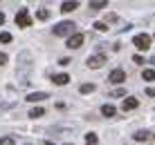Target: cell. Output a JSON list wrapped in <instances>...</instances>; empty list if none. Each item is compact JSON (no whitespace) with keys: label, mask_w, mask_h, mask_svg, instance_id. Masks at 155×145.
Returning <instances> with one entry per match:
<instances>
[{"label":"cell","mask_w":155,"mask_h":145,"mask_svg":"<svg viewBox=\"0 0 155 145\" xmlns=\"http://www.w3.org/2000/svg\"><path fill=\"white\" fill-rule=\"evenodd\" d=\"M74 31H77V25L72 23V20H63V23H58L54 27V36H74Z\"/></svg>","instance_id":"cell-1"},{"label":"cell","mask_w":155,"mask_h":145,"mask_svg":"<svg viewBox=\"0 0 155 145\" xmlns=\"http://www.w3.org/2000/svg\"><path fill=\"white\" fill-rule=\"evenodd\" d=\"M133 45H135L137 49H148V47H151V36L148 34H137L135 38H133Z\"/></svg>","instance_id":"cell-2"},{"label":"cell","mask_w":155,"mask_h":145,"mask_svg":"<svg viewBox=\"0 0 155 145\" xmlns=\"http://www.w3.org/2000/svg\"><path fill=\"white\" fill-rule=\"evenodd\" d=\"M16 25L18 27H31V18L27 14V9H18V14H16Z\"/></svg>","instance_id":"cell-3"},{"label":"cell","mask_w":155,"mask_h":145,"mask_svg":"<svg viewBox=\"0 0 155 145\" xmlns=\"http://www.w3.org/2000/svg\"><path fill=\"white\" fill-rule=\"evenodd\" d=\"M104 63H106V56H104V54H94V56L88 58V67H92V69H99Z\"/></svg>","instance_id":"cell-4"},{"label":"cell","mask_w":155,"mask_h":145,"mask_svg":"<svg viewBox=\"0 0 155 145\" xmlns=\"http://www.w3.org/2000/svg\"><path fill=\"white\" fill-rule=\"evenodd\" d=\"M108 80H110V83H124V80H126V72H124V69H113L110 76H108Z\"/></svg>","instance_id":"cell-5"},{"label":"cell","mask_w":155,"mask_h":145,"mask_svg":"<svg viewBox=\"0 0 155 145\" xmlns=\"http://www.w3.org/2000/svg\"><path fill=\"white\" fill-rule=\"evenodd\" d=\"M83 34H74L72 38H68V47H70V49H79V47L83 45Z\"/></svg>","instance_id":"cell-6"},{"label":"cell","mask_w":155,"mask_h":145,"mask_svg":"<svg viewBox=\"0 0 155 145\" xmlns=\"http://www.w3.org/2000/svg\"><path fill=\"white\" fill-rule=\"evenodd\" d=\"M45 98H50V94H45V92H34V94L27 96L29 103H41V100H45Z\"/></svg>","instance_id":"cell-7"},{"label":"cell","mask_w":155,"mask_h":145,"mask_svg":"<svg viewBox=\"0 0 155 145\" xmlns=\"http://www.w3.org/2000/svg\"><path fill=\"white\" fill-rule=\"evenodd\" d=\"M137 105H140V100H137V98H126L121 107H124V112H126V110H135Z\"/></svg>","instance_id":"cell-8"},{"label":"cell","mask_w":155,"mask_h":145,"mask_svg":"<svg viewBox=\"0 0 155 145\" xmlns=\"http://www.w3.org/2000/svg\"><path fill=\"white\" fill-rule=\"evenodd\" d=\"M68 80H70V76H68V74H56V76L52 78V83H56V85H65Z\"/></svg>","instance_id":"cell-9"},{"label":"cell","mask_w":155,"mask_h":145,"mask_svg":"<svg viewBox=\"0 0 155 145\" xmlns=\"http://www.w3.org/2000/svg\"><path fill=\"white\" fill-rule=\"evenodd\" d=\"M104 7H108V2H106V0H92V2H90V9H92V11L104 9Z\"/></svg>","instance_id":"cell-10"},{"label":"cell","mask_w":155,"mask_h":145,"mask_svg":"<svg viewBox=\"0 0 155 145\" xmlns=\"http://www.w3.org/2000/svg\"><path fill=\"white\" fill-rule=\"evenodd\" d=\"M77 7H79V2H63V5H61V11L70 14V11H74Z\"/></svg>","instance_id":"cell-11"},{"label":"cell","mask_w":155,"mask_h":145,"mask_svg":"<svg viewBox=\"0 0 155 145\" xmlns=\"http://www.w3.org/2000/svg\"><path fill=\"white\" fill-rule=\"evenodd\" d=\"M115 107L113 105H104V107H101V114H104V116H115Z\"/></svg>","instance_id":"cell-12"},{"label":"cell","mask_w":155,"mask_h":145,"mask_svg":"<svg viewBox=\"0 0 155 145\" xmlns=\"http://www.w3.org/2000/svg\"><path fill=\"white\" fill-rule=\"evenodd\" d=\"M94 92V85L92 83H83L81 85V94H92Z\"/></svg>","instance_id":"cell-13"},{"label":"cell","mask_w":155,"mask_h":145,"mask_svg":"<svg viewBox=\"0 0 155 145\" xmlns=\"http://www.w3.org/2000/svg\"><path fill=\"white\" fill-rule=\"evenodd\" d=\"M85 145H97V134H85Z\"/></svg>","instance_id":"cell-14"},{"label":"cell","mask_w":155,"mask_h":145,"mask_svg":"<svg viewBox=\"0 0 155 145\" xmlns=\"http://www.w3.org/2000/svg\"><path fill=\"white\" fill-rule=\"evenodd\" d=\"M43 114H45V110H43V107H34V110L29 112L31 119H38V116H43Z\"/></svg>","instance_id":"cell-15"},{"label":"cell","mask_w":155,"mask_h":145,"mask_svg":"<svg viewBox=\"0 0 155 145\" xmlns=\"http://www.w3.org/2000/svg\"><path fill=\"white\" fill-rule=\"evenodd\" d=\"M36 18L38 20H47L50 18V11H47V9H38V11H36Z\"/></svg>","instance_id":"cell-16"},{"label":"cell","mask_w":155,"mask_h":145,"mask_svg":"<svg viewBox=\"0 0 155 145\" xmlns=\"http://www.w3.org/2000/svg\"><path fill=\"white\" fill-rule=\"evenodd\" d=\"M144 80H155V69H144Z\"/></svg>","instance_id":"cell-17"},{"label":"cell","mask_w":155,"mask_h":145,"mask_svg":"<svg viewBox=\"0 0 155 145\" xmlns=\"http://www.w3.org/2000/svg\"><path fill=\"white\" fill-rule=\"evenodd\" d=\"M0 42H12V34H9V31H2V34H0Z\"/></svg>","instance_id":"cell-18"},{"label":"cell","mask_w":155,"mask_h":145,"mask_svg":"<svg viewBox=\"0 0 155 145\" xmlns=\"http://www.w3.org/2000/svg\"><path fill=\"white\" fill-rule=\"evenodd\" d=\"M133 138H135V141H146V138H148V132H137Z\"/></svg>","instance_id":"cell-19"},{"label":"cell","mask_w":155,"mask_h":145,"mask_svg":"<svg viewBox=\"0 0 155 145\" xmlns=\"http://www.w3.org/2000/svg\"><path fill=\"white\" fill-rule=\"evenodd\" d=\"M0 145H14V138H12V136H5V138H0Z\"/></svg>","instance_id":"cell-20"},{"label":"cell","mask_w":155,"mask_h":145,"mask_svg":"<svg viewBox=\"0 0 155 145\" xmlns=\"http://www.w3.org/2000/svg\"><path fill=\"white\" fill-rule=\"evenodd\" d=\"M92 27H94V29H97V31H106V29H108V27H106L104 23H94Z\"/></svg>","instance_id":"cell-21"},{"label":"cell","mask_w":155,"mask_h":145,"mask_svg":"<svg viewBox=\"0 0 155 145\" xmlns=\"http://www.w3.org/2000/svg\"><path fill=\"white\" fill-rule=\"evenodd\" d=\"M126 92L124 89H115V92H110V96H113V98H117V96H124Z\"/></svg>","instance_id":"cell-22"},{"label":"cell","mask_w":155,"mask_h":145,"mask_svg":"<svg viewBox=\"0 0 155 145\" xmlns=\"http://www.w3.org/2000/svg\"><path fill=\"white\" fill-rule=\"evenodd\" d=\"M133 63H137V65H142V63H144V58H142V56H133Z\"/></svg>","instance_id":"cell-23"},{"label":"cell","mask_w":155,"mask_h":145,"mask_svg":"<svg viewBox=\"0 0 155 145\" xmlns=\"http://www.w3.org/2000/svg\"><path fill=\"white\" fill-rule=\"evenodd\" d=\"M7 63V54H0V65H5Z\"/></svg>","instance_id":"cell-24"},{"label":"cell","mask_w":155,"mask_h":145,"mask_svg":"<svg viewBox=\"0 0 155 145\" xmlns=\"http://www.w3.org/2000/svg\"><path fill=\"white\" fill-rule=\"evenodd\" d=\"M146 94H148V96H155V89H153V87H148V89H146Z\"/></svg>","instance_id":"cell-25"},{"label":"cell","mask_w":155,"mask_h":145,"mask_svg":"<svg viewBox=\"0 0 155 145\" xmlns=\"http://www.w3.org/2000/svg\"><path fill=\"white\" fill-rule=\"evenodd\" d=\"M5 23V14H0V25H2Z\"/></svg>","instance_id":"cell-26"},{"label":"cell","mask_w":155,"mask_h":145,"mask_svg":"<svg viewBox=\"0 0 155 145\" xmlns=\"http://www.w3.org/2000/svg\"><path fill=\"white\" fill-rule=\"evenodd\" d=\"M151 63H153V65H155V56H153V60H151Z\"/></svg>","instance_id":"cell-27"}]
</instances>
